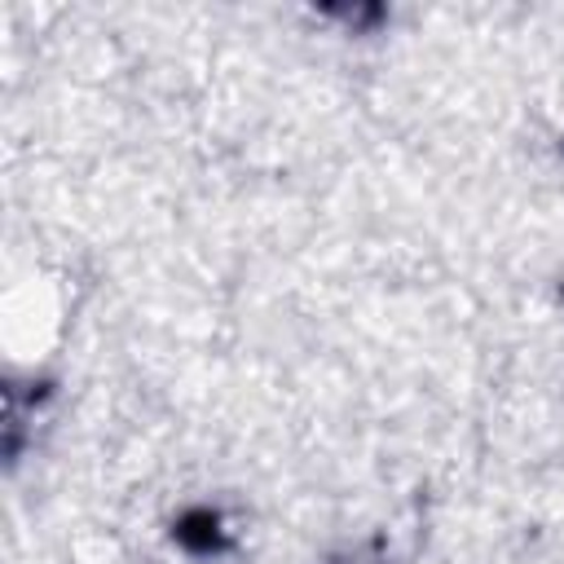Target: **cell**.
<instances>
[{
    "label": "cell",
    "instance_id": "obj_1",
    "mask_svg": "<svg viewBox=\"0 0 564 564\" xmlns=\"http://www.w3.org/2000/svg\"><path fill=\"white\" fill-rule=\"evenodd\" d=\"M176 542L189 551V555H220L225 551V529H220V516L212 507H194L176 520Z\"/></svg>",
    "mask_w": 564,
    "mask_h": 564
}]
</instances>
